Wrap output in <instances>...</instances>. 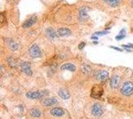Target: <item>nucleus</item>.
I'll return each instance as SVG.
<instances>
[{
  "label": "nucleus",
  "instance_id": "1a4fd4ad",
  "mask_svg": "<svg viewBox=\"0 0 133 119\" xmlns=\"http://www.w3.org/2000/svg\"><path fill=\"white\" fill-rule=\"evenodd\" d=\"M46 35H47L48 38H50L51 40H55V39L57 38L58 33L52 30V28H49V29L46 30Z\"/></svg>",
  "mask_w": 133,
  "mask_h": 119
},
{
  "label": "nucleus",
  "instance_id": "6e6552de",
  "mask_svg": "<svg viewBox=\"0 0 133 119\" xmlns=\"http://www.w3.org/2000/svg\"><path fill=\"white\" fill-rule=\"evenodd\" d=\"M91 113L94 117H100L102 114V108L101 106L99 104H94L92 107V109H91Z\"/></svg>",
  "mask_w": 133,
  "mask_h": 119
},
{
  "label": "nucleus",
  "instance_id": "423d86ee",
  "mask_svg": "<svg viewBox=\"0 0 133 119\" xmlns=\"http://www.w3.org/2000/svg\"><path fill=\"white\" fill-rule=\"evenodd\" d=\"M96 78L99 82H105L108 78V73L105 70H100L96 75Z\"/></svg>",
  "mask_w": 133,
  "mask_h": 119
},
{
  "label": "nucleus",
  "instance_id": "f3484780",
  "mask_svg": "<svg viewBox=\"0 0 133 119\" xmlns=\"http://www.w3.org/2000/svg\"><path fill=\"white\" fill-rule=\"evenodd\" d=\"M59 95L60 96V98H62L63 100H67V99L69 98V93L67 90L65 89H61L59 91Z\"/></svg>",
  "mask_w": 133,
  "mask_h": 119
},
{
  "label": "nucleus",
  "instance_id": "39448f33",
  "mask_svg": "<svg viewBox=\"0 0 133 119\" xmlns=\"http://www.w3.org/2000/svg\"><path fill=\"white\" fill-rule=\"evenodd\" d=\"M44 92L42 91H36V92H27V97L29 99H32V100H40L42 97L44 96Z\"/></svg>",
  "mask_w": 133,
  "mask_h": 119
},
{
  "label": "nucleus",
  "instance_id": "412c9836",
  "mask_svg": "<svg viewBox=\"0 0 133 119\" xmlns=\"http://www.w3.org/2000/svg\"><path fill=\"white\" fill-rule=\"evenodd\" d=\"M109 31H99V32H95V36H103V35L108 34Z\"/></svg>",
  "mask_w": 133,
  "mask_h": 119
},
{
  "label": "nucleus",
  "instance_id": "5701e85b",
  "mask_svg": "<svg viewBox=\"0 0 133 119\" xmlns=\"http://www.w3.org/2000/svg\"><path fill=\"white\" fill-rule=\"evenodd\" d=\"M5 20V14L4 13H1V24H3L4 23V21Z\"/></svg>",
  "mask_w": 133,
  "mask_h": 119
},
{
  "label": "nucleus",
  "instance_id": "f03ea898",
  "mask_svg": "<svg viewBox=\"0 0 133 119\" xmlns=\"http://www.w3.org/2000/svg\"><path fill=\"white\" fill-rule=\"evenodd\" d=\"M103 87L101 85H96L92 87V90H91V92H90V95L92 98H99L101 97V95L103 94Z\"/></svg>",
  "mask_w": 133,
  "mask_h": 119
},
{
  "label": "nucleus",
  "instance_id": "4be33fe9",
  "mask_svg": "<svg viewBox=\"0 0 133 119\" xmlns=\"http://www.w3.org/2000/svg\"><path fill=\"white\" fill-rule=\"evenodd\" d=\"M122 46H123L124 48H133V44H129V45H122Z\"/></svg>",
  "mask_w": 133,
  "mask_h": 119
},
{
  "label": "nucleus",
  "instance_id": "a211bd4d",
  "mask_svg": "<svg viewBox=\"0 0 133 119\" xmlns=\"http://www.w3.org/2000/svg\"><path fill=\"white\" fill-rule=\"evenodd\" d=\"M7 43H8V45H9V47L13 51H16L17 49H18V47H19L18 44L15 43V42L13 41V40H10V39H8V40H7Z\"/></svg>",
  "mask_w": 133,
  "mask_h": 119
},
{
  "label": "nucleus",
  "instance_id": "dca6fc26",
  "mask_svg": "<svg viewBox=\"0 0 133 119\" xmlns=\"http://www.w3.org/2000/svg\"><path fill=\"white\" fill-rule=\"evenodd\" d=\"M60 69L62 70H65V69H68V70H70V71H74L75 70V66L71 63H66V64L62 65L60 67Z\"/></svg>",
  "mask_w": 133,
  "mask_h": 119
},
{
  "label": "nucleus",
  "instance_id": "7ed1b4c3",
  "mask_svg": "<svg viewBox=\"0 0 133 119\" xmlns=\"http://www.w3.org/2000/svg\"><path fill=\"white\" fill-rule=\"evenodd\" d=\"M20 70L22 71L23 73H25L26 75L28 76H31L33 72L31 70V65H30V62H27V61H24V62H21L20 65Z\"/></svg>",
  "mask_w": 133,
  "mask_h": 119
},
{
  "label": "nucleus",
  "instance_id": "a878e982",
  "mask_svg": "<svg viewBox=\"0 0 133 119\" xmlns=\"http://www.w3.org/2000/svg\"><path fill=\"white\" fill-rule=\"evenodd\" d=\"M110 47H111V48L115 49V50H116V51H119V52H122V49L119 48V47H115V46H110Z\"/></svg>",
  "mask_w": 133,
  "mask_h": 119
},
{
  "label": "nucleus",
  "instance_id": "0eeeda50",
  "mask_svg": "<svg viewBox=\"0 0 133 119\" xmlns=\"http://www.w3.org/2000/svg\"><path fill=\"white\" fill-rule=\"evenodd\" d=\"M36 20H37V18H36V16H31L30 17L29 19H27L26 21L23 22L22 24V27L25 28V29H28V28H30L31 26H33L35 24V23L36 22Z\"/></svg>",
  "mask_w": 133,
  "mask_h": 119
},
{
  "label": "nucleus",
  "instance_id": "f257e3e1",
  "mask_svg": "<svg viewBox=\"0 0 133 119\" xmlns=\"http://www.w3.org/2000/svg\"><path fill=\"white\" fill-rule=\"evenodd\" d=\"M121 92L123 95H131L133 93V84L131 82H125L121 88Z\"/></svg>",
  "mask_w": 133,
  "mask_h": 119
},
{
  "label": "nucleus",
  "instance_id": "9b49d317",
  "mask_svg": "<svg viewBox=\"0 0 133 119\" xmlns=\"http://www.w3.org/2000/svg\"><path fill=\"white\" fill-rule=\"evenodd\" d=\"M119 81H120L119 76H114L113 77L111 78V80H110V86H111V88H113V89L117 88L118 85H119Z\"/></svg>",
  "mask_w": 133,
  "mask_h": 119
},
{
  "label": "nucleus",
  "instance_id": "bb28decb",
  "mask_svg": "<svg viewBox=\"0 0 133 119\" xmlns=\"http://www.w3.org/2000/svg\"><path fill=\"white\" fill-rule=\"evenodd\" d=\"M91 39H92V40H96V41H97V40H98V37L94 35V36H92V37H91Z\"/></svg>",
  "mask_w": 133,
  "mask_h": 119
},
{
  "label": "nucleus",
  "instance_id": "4468645a",
  "mask_svg": "<svg viewBox=\"0 0 133 119\" xmlns=\"http://www.w3.org/2000/svg\"><path fill=\"white\" fill-rule=\"evenodd\" d=\"M51 114H52V116H54V117H60V116H62V115L64 114V110L62 109V108H55L51 110Z\"/></svg>",
  "mask_w": 133,
  "mask_h": 119
},
{
  "label": "nucleus",
  "instance_id": "cd10ccee",
  "mask_svg": "<svg viewBox=\"0 0 133 119\" xmlns=\"http://www.w3.org/2000/svg\"><path fill=\"white\" fill-rule=\"evenodd\" d=\"M11 1H12V0H11Z\"/></svg>",
  "mask_w": 133,
  "mask_h": 119
},
{
  "label": "nucleus",
  "instance_id": "f8f14e48",
  "mask_svg": "<svg viewBox=\"0 0 133 119\" xmlns=\"http://www.w3.org/2000/svg\"><path fill=\"white\" fill-rule=\"evenodd\" d=\"M79 18L81 19L82 21H85L88 19V14H87V9L86 7H83L79 11Z\"/></svg>",
  "mask_w": 133,
  "mask_h": 119
},
{
  "label": "nucleus",
  "instance_id": "20e7f679",
  "mask_svg": "<svg viewBox=\"0 0 133 119\" xmlns=\"http://www.w3.org/2000/svg\"><path fill=\"white\" fill-rule=\"evenodd\" d=\"M29 53H30V55L32 58H38L41 56V50H40V48H39V46L37 45H32L30 48Z\"/></svg>",
  "mask_w": 133,
  "mask_h": 119
},
{
  "label": "nucleus",
  "instance_id": "ddd939ff",
  "mask_svg": "<svg viewBox=\"0 0 133 119\" xmlns=\"http://www.w3.org/2000/svg\"><path fill=\"white\" fill-rule=\"evenodd\" d=\"M57 33H58V36H59V37H67L70 34V30L68 29H66V28H60V29L58 30Z\"/></svg>",
  "mask_w": 133,
  "mask_h": 119
},
{
  "label": "nucleus",
  "instance_id": "b1692460",
  "mask_svg": "<svg viewBox=\"0 0 133 119\" xmlns=\"http://www.w3.org/2000/svg\"><path fill=\"white\" fill-rule=\"evenodd\" d=\"M8 62H9V64L11 65L12 67L15 66V64L14 63V60H13V59H8Z\"/></svg>",
  "mask_w": 133,
  "mask_h": 119
},
{
  "label": "nucleus",
  "instance_id": "aec40b11",
  "mask_svg": "<svg viewBox=\"0 0 133 119\" xmlns=\"http://www.w3.org/2000/svg\"><path fill=\"white\" fill-rule=\"evenodd\" d=\"M125 35H126V30H124V29H122V30L120 31L119 34L115 37V39H116L117 41H120V40H122V38H124V37H125Z\"/></svg>",
  "mask_w": 133,
  "mask_h": 119
},
{
  "label": "nucleus",
  "instance_id": "393cba45",
  "mask_svg": "<svg viewBox=\"0 0 133 119\" xmlns=\"http://www.w3.org/2000/svg\"><path fill=\"white\" fill-rule=\"evenodd\" d=\"M84 45H85V43H84V42H82V43H80V45H79V49H80V50H81V49H83L84 47Z\"/></svg>",
  "mask_w": 133,
  "mask_h": 119
},
{
  "label": "nucleus",
  "instance_id": "6ab92c4d",
  "mask_svg": "<svg viewBox=\"0 0 133 119\" xmlns=\"http://www.w3.org/2000/svg\"><path fill=\"white\" fill-rule=\"evenodd\" d=\"M30 116L33 117H40L42 113H41L40 110L36 109V108H33L32 110H30Z\"/></svg>",
  "mask_w": 133,
  "mask_h": 119
},
{
  "label": "nucleus",
  "instance_id": "9d476101",
  "mask_svg": "<svg viewBox=\"0 0 133 119\" xmlns=\"http://www.w3.org/2000/svg\"><path fill=\"white\" fill-rule=\"evenodd\" d=\"M57 102H58V101H57V100L55 98H47V99H45V100H44L42 104H43L44 106L49 107V106L54 105Z\"/></svg>",
  "mask_w": 133,
  "mask_h": 119
},
{
  "label": "nucleus",
  "instance_id": "2eb2a0df",
  "mask_svg": "<svg viewBox=\"0 0 133 119\" xmlns=\"http://www.w3.org/2000/svg\"><path fill=\"white\" fill-rule=\"evenodd\" d=\"M104 2L112 7H116L120 5L121 0H103Z\"/></svg>",
  "mask_w": 133,
  "mask_h": 119
}]
</instances>
